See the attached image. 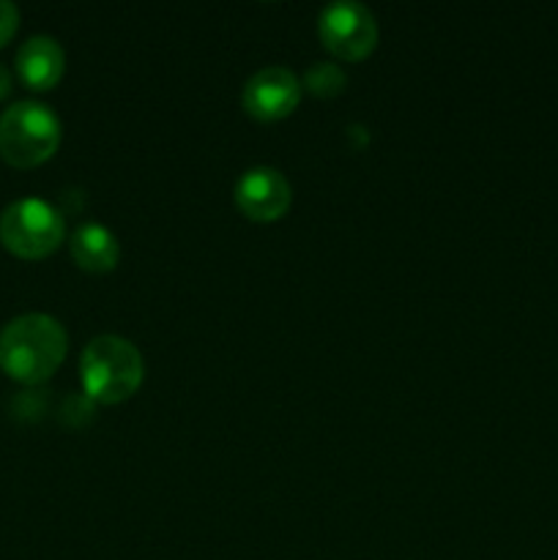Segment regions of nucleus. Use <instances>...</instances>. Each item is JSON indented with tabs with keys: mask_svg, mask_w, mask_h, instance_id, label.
Masks as SVG:
<instances>
[{
	"mask_svg": "<svg viewBox=\"0 0 558 560\" xmlns=\"http://www.w3.org/2000/svg\"><path fill=\"white\" fill-rule=\"evenodd\" d=\"M66 350V328L55 317L27 312L0 331V370L22 386H38L58 372Z\"/></svg>",
	"mask_w": 558,
	"mask_h": 560,
	"instance_id": "1",
	"label": "nucleus"
},
{
	"mask_svg": "<svg viewBox=\"0 0 558 560\" xmlns=\"http://www.w3.org/2000/svg\"><path fill=\"white\" fill-rule=\"evenodd\" d=\"M146 377V361L135 342L102 334L85 345L80 355V381L88 397L102 405L129 399Z\"/></svg>",
	"mask_w": 558,
	"mask_h": 560,
	"instance_id": "2",
	"label": "nucleus"
},
{
	"mask_svg": "<svg viewBox=\"0 0 558 560\" xmlns=\"http://www.w3.org/2000/svg\"><path fill=\"white\" fill-rule=\"evenodd\" d=\"M60 137H63V126L58 115L47 104L33 102V98L11 104L0 115V156L11 167L31 170L44 164L55 156Z\"/></svg>",
	"mask_w": 558,
	"mask_h": 560,
	"instance_id": "3",
	"label": "nucleus"
},
{
	"mask_svg": "<svg viewBox=\"0 0 558 560\" xmlns=\"http://www.w3.org/2000/svg\"><path fill=\"white\" fill-rule=\"evenodd\" d=\"M63 238V213L42 197H22L0 213V244L22 260L49 257Z\"/></svg>",
	"mask_w": 558,
	"mask_h": 560,
	"instance_id": "4",
	"label": "nucleus"
},
{
	"mask_svg": "<svg viewBox=\"0 0 558 560\" xmlns=\"http://www.w3.org/2000/svg\"><path fill=\"white\" fill-rule=\"evenodd\" d=\"M317 33L326 49L337 58L364 60L377 44V22L367 5L356 0H337L317 16Z\"/></svg>",
	"mask_w": 558,
	"mask_h": 560,
	"instance_id": "5",
	"label": "nucleus"
},
{
	"mask_svg": "<svg viewBox=\"0 0 558 560\" xmlns=\"http://www.w3.org/2000/svg\"><path fill=\"white\" fill-rule=\"evenodd\" d=\"M233 200L239 211L252 222H277L293 202V189L279 170L257 164L235 180Z\"/></svg>",
	"mask_w": 558,
	"mask_h": 560,
	"instance_id": "6",
	"label": "nucleus"
},
{
	"mask_svg": "<svg viewBox=\"0 0 558 560\" xmlns=\"http://www.w3.org/2000/svg\"><path fill=\"white\" fill-rule=\"evenodd\" d=\"M301 98V82L284 66H266V69L255 71L246 80L244 93H241V104L246 113L263 124H274L282 120L299 107Z\"/></svg>",
	"mask_w": 558,
	"mask_h": 560,
	"instance_id": "7",
	"label": "nucleus"
},
{
	"mask_svg": "<svg viewBox=\"0 0 558 560\" xmlns=\"http://www.w3.org/2000/svg\"><path fill=\"white\" fill-rule=\"evenodd\" d=\"M16 74L31 91H49L66 71V52L53 36H31L16 49Z\"/></svg>",
	"mask_w": 558,
	"mask_h": 560,
	"instance_id": "8",
	"label": "nucleus"
},
{
	"mask_svg": "<svg viewBox=\"0 0 558 560\" xmlns=\"http://www.w3.org/2000/svg\"><path fill=\"white\" fill-rule=\"evenodd\" d=\"M71 257L82 271L107 273L118 266L120 244L109 228L98 222H85L71 235Z\"/></svg>",
	"mask_w": 558,
	"mask_h": 560,
	"instance_id": "9",
	"label": "nucleus"
},
{
	"mask_svg": "<svg viewBox=\"0 0 558 560\" xmlns=\"http://www.w3.org/2000/svg\"><path fill=\"white\" fill-rule=\"evenodd\" d=\"M345 85H348V74L332 60L312 63L304 74V88L317 98L337 96V93H342Z\"/></svg>",
	"mask_w": 558,
	"mask_h": 560,
	"instance_id": "10",
	"label": "nucleus"
},
{
	"mask_svg": "<svg viewBox=\"0 0 558 560\" xmlns=\"http://www.w3.org/2000/svg\"><path fill=\"white\" fill-rule=\"evenodd\" d=\"M16 27H20V11L9 0H0V47H5L14 38Z\"/></svg>",
	"mask_w": 558,
	"mask_h": 560,
	"instance_id": "11",
	"label": "nucleus"
},
{
	"mask_svg": "<svg viewBox=\"0 0 558 560\" xmlns=\"http://www.w3.org/2000/svg\"><path fill=\"white\" fill-rule=\"evenodd\" d=\"M11 93V71L0 63V102Z\"/></svg>",
	"mask_w": 558,
	"mask_h": 560,
	"instance_id": "12",
	"label": "nucleus"
}]
</instances>
